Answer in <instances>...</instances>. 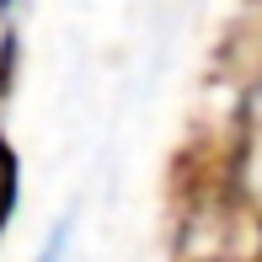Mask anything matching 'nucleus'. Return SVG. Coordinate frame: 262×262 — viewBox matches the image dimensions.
I'll list each match as a JSON object with an SVG mask.
<instances>
[{
    "instance_id": "nucleus-1",
    "label": "nucleus",
    "mask_w": 262,
    "mask_h": 262,
    "mask_svg": "<svg viewBox=\"0 0 262 262\" xmlns=\"http://www.w3.org/2000/svg\"><path fill=\"white\" fill-rule=\"evenodd\" d=\"M11 198H16V161H11V150L0 145V225H6Z\"/></svg>"
}]
</instances>
